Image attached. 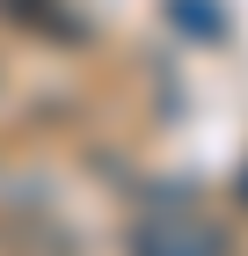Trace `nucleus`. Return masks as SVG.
<instances>
[{
	"mask_svg": "<svg viewBox=\"0 0 248 256\" xmlns=\"http://www.w3.org/2000/svg\"><path fill=\"white\" fill-rule=\"evenodd\" d=\"M132 256H227V234L197 205H146L132 220Z\"/></svg>",
	"mask_w": 248,
	"mask_h": 256,
	"instance_id": "nucleus-1",
	"label": "nucleus"
},
{
	"mask_svg": "<svg viewBox=\"0 0 248 256\" xmlns=\"http://www.w3.org/2000/svg\"><path fill=\"white\" fill-rule=\"evenodd\" d=\"M168 15L197 22L190 37H205V44H219V37H227V15H212V0H168Z\"/></svg>",
	"mask_w": 248,
	"mask_h": 256,
	"instance_id": "nucleus-3",
	"label": "nucleus"
},
{
	"mask_svg": "<svg viewBox=\"0 0 248 256\" xmlns=\"http://www.w3.org/2000/svg\"><path fill=\"white\" fill-rule=\"evenodd\" d=\"M234 198H241V205H248V168H241V183H234Z\"/></svg>",
	"mask_w": 248,
	"mask_h": 256,
	"instance_id": "nucleus-4",
	"label": "nucleus"
},
{
	"mask_svg": "<svg viewBox=\"0 0 248 256\" xmlns=\"http://www.w3.org/2000/svg\"><path fill=\"white\" fill-rule=\"evenodd\" d=\"M15 22H29V37H58V44H80V22L58 8V0H0Z\"/></svg>",
	"mask_w": 248,
	"mask_h": 256,
	"instance_id": "nucleus-2",
	"label": "nucleus"
}]
</instances>
